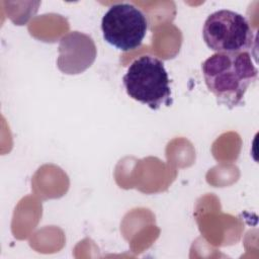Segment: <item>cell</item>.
Returning <instances> with one entry per match:
<instances>
[{
  "label": "cell",
  "instance_id": "6da1fadb",
  "mask_svg": "<svg viewBox=\"0 0 259 259\" xmlns=\"http://www.w3.org/2000/svg\"><path fill=\"white\" fill-rule=\"evenodd\" d=\"M201 70L205 85L218 103L230 109L243 103L258 76L249 52L215 53L202 63Z\"/></svg>",
  "mask_w": 259,
  "mask_h": 259
},
{
  "label": "cell",
  "instance_id": "7a4b0ae2",
  "mask_svg": "<svg viewBox=\"0 0 259 259\" xmlns=\"http://www.w3.org/2000/svg\"><path fill=\"white\" fill-rule=\"evenodd\" d=\"M126 94L151 109L172 104L170 79L164 63L151 55L134 60L122 77Z\"/></svg>",
  "mask_w": 259,
  "mask_h": 259
},
{
  "label": "cell",
  "instance_id": "3957f363",
  "mask_svg": "<svg viewBox=\"0 0 259 259\" xmlns=\"http://www.w3.org/2000/svg\"><path fill=\"white\" fill-rule=\"evenodd\" d=\"M202 37L215 53L248 52L255 40L253 29L245 16L228 9L218 10L204 21Z\"/></svg>",
  "mask_w": 259,
  "mask_h": 259
},
{
  "label": "cell",
  "instance_id": "277c9868",
  "mask_svg": "<svg viewBox=\"0 0 259 259\" xmlns=\"http://www.w3.org/2000/svg\"><path fill=\"white\" fill-rule=\"evenodd\" d=\"M146 14L132 3L111 5L101 19V30L106 42L117 50L138 49L148 30Z\"/></svg>",
  "mask_w": 259,
  "mask_h": 259
},
{
  "label": "cell",
  "instance_id": "5b68a950",
  "mask_svg": "<svg viewBox=\"0 0 259 259\" xmlns=\"http://www.w3.org/2000/svg\"><path fill=\"white\" fill-rule=\"evenodd\" d=\"M96 58L93 39L80 31H71L60 39L58 68L65 74H79L88 69Z\"/></svg>",
  "mask_w": 259,
  "mask_h": 259
}]
</instances>
